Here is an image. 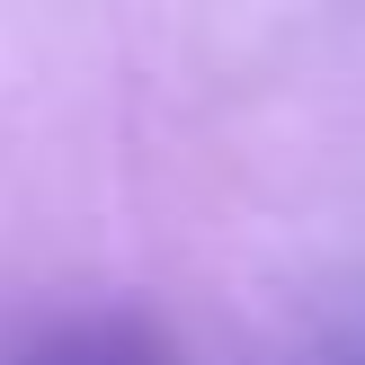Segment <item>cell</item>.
Masks as SVG:
<instances>
[{
	"mask_svg": "<svg viewBox=\"0 0 365 365\" xmlns=\"http://www.w3.org/2000/svg\"><path fill=\"white\" fill-rule=\"evenodd\" d=\"M0 365H178V348L143 312H63V321H36L27 339H9Z\"/></svg>",
	"mask_w": 365,
	"mask_h": 365,
	"instance_id": "6da1fadb",
	"label": "cell"
},
{
	"mask_svg": "<svg viewBox=\"0 0 365 365\" xmlns=\"http://www.w3.org/2000/svg\"><path fill=\"white\" fill-rule=\"evenodd\" d=\"M312 365H365V330H356V339H339V348H330V356H312Z\"/></svg>",
	"mask_w": 365,
	"mask_h": 365,
	"instance_id": "7a4b0ae2",
	"label": "cell"
}]
</instances>
